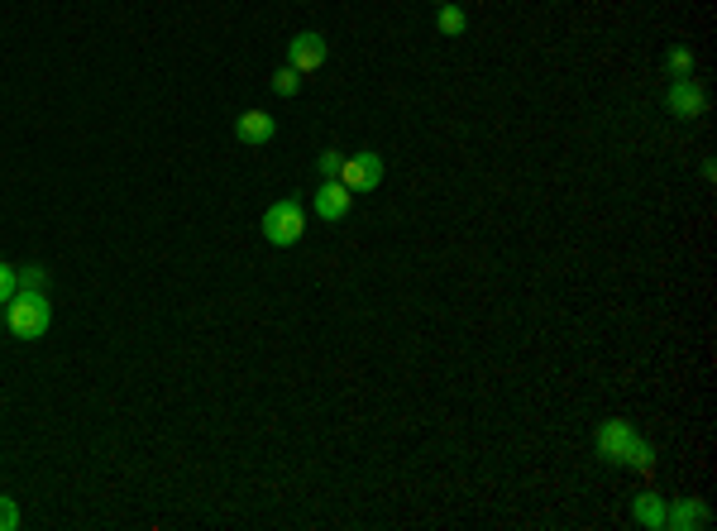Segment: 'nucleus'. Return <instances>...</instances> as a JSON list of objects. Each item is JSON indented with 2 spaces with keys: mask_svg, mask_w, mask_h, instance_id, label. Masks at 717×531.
Listing matches in <instances>:
<instances>
[{
  "mask_svg": "<svg viewBox=\"0 0 717 531\" xmlns=\"http://www.w3.org/2000/svg\"><path fill=\"white\" fill-rule=\"evenodd\" d=\"M708 522H713V512H708L703 498H679L674 508H665V527L670 531H703Z\"/></svg>",
  "mask_w": 717,
  "mask_h": 531,
  "instance_id": "8",
  "label": "nucleus"
},
{
  "mask_svg": "<svg viewBox=\"0 0 717 531\" xmlns=\"http://www.w3.org/2000/svg\"><path fill=\"white\" fill-rule=\"evenodd\" d=\"M665 72H670L674 82H679V77H694V48L674 44L670 53H665Z\"/></svg>",
  "mask_w": 717,
  "mask_h": 531,
  "instance_id": "11",
  "label": "nucleus"
},
{
  "mask_svg": "<svg viewBox=\"0 0 717 531\" xmlns=\"http://www.w3.org/2000/svg\"><path fill=\"white\" fill-rule=\"evenodd\" d=\"M622 465L636 469V474H655V450H651L646 441H636V445H631V455L622 460Z\"/></svg>",
  "mask_w": 717,
  "mask_h": 531,
  "instance_id": "13",
  "label": "nucleus"
},
{
  "mask_svg": "<svg viewBox=\"0 0 717 531\" xmlns=\"http://www.w3.org/2000/svg\"><path fill=\"white\" fill-rule=\"evenodd\" d=\"M326 53H330L326 34H316V29H306V34H297V39L287 44V67H297L302 77H311L316 67L326 63Z\"/></svg>",
  "mask_w": 717,
  "mask_h": 531,
  "instance_id": "6",
  "label": "nucleus"
},
{
  "mask_svg": "<svg viewBox=\"0 0 717 531\" xmlns=\"http://www.w3.org/2000/svg\"><path fill=\"white\" fill-rule=\"evenodd\" d=\"M306 235V211L297 197H283L273 201L268 211H263V240L278 244V249H287V244H297Z\"/></svg>",
  "mask_w": 717,
  "mask_h": 531,
  "instance_id": "2",
  "label": "nucleus"
},
{
  "mask_svg": "<svg viewBox=\"0 0 717 531\" xmlns=\"http://www.w3.org/2000/svg\"><path fill=\"white\" fill-rule=\"evenodd\" d=\"M20 292V278H15V268L10 264H0V311H5V302Z\"/></svg>",
  "mask_w": 717,
  "mask_h": 531,
  "instance_id": "16",
  "label": "nucleus"
},
{
  "mask_svg": "<svg viewBox=\"0 0 717 531\" xmlns=\"http://www.w3.org/2000/svg\"><path fill=\"white\" fill-rule=\"evenodd\" d=\"M440 5H450V0H440Z\"/></svg>",
  "mask_w": 717,
  "mask_h": 531,
  "instance_id": "19",
  "label": "nucleus"
},
{
  "mask_svg": "<svg viewBox=\"0 0 717 531\" xmlns=\"http://www.w3.org/2000/svg\"><path fill=\"white\" fill-rule=\"evenodd\" d=\"M665 106H670L674 120H698V115L708 111V91L698 87V77H679L665 91Z\"/></svg>",
  "mask_w": 717,
  "mask_h": 531,
  "instance_id": "5",
  "label": "nucleus"
},
{
  "mask_svg": "<svg viewBox=\"0 0 717 531\" xmlns=\"http://www.w3.org/2000/svg\"><path fill=\"white\" fill-rule=\"evenodd\" d=\"M273 134H278V120H273L268 111H244V115L235 120V139H239V144H249V149L268 144Z\"/></svg>",
  "mask_w": 717,
  "mask_h": 531,
  "instance_id": "9",
  "label": "nucleus"
},
{
  "mask_svg": "<svg viewBox=\"0 0 717 531\" xmlns=\"http://www.w3.org/2000/svg\"><path fill=\"white\" fill-rule=\"evenodd\" d=\"M636 441H641V436H636V426H631V421H622V417L603 421V426H598V436H593V445H598V460H608V465H622Z\"/></svg>",
  "mask_w": 717,
  "mask_h": 531,
  "instance_id": "3",
  "label": "nucleus"
},
{
  "mask_svg": "<svg viewBox=\"0 0 717 531\" xmlns=\"http://www.w3.org/2000/svg\"><path fill=\"white\" fill-rule=\"evenodd\" d=\"M340 163H345V154H340V149H326V154L316 158V168H321V177H340Z\"/></svg>",
  "mask_w": 717,
  "mask_h": 531,
  "instance_id": "17",
  "label": "nucleus"
},
{
  "mask_svg": "<svg viewBox=\"0 0 717 531\" xmlns=\"http://www.w3.org/2000/svg\"><path fill=\"white\" fill-rule=\"evenodd\" d=\"M435 29H440L445 39H455V34H464V29H469V20H464V10H459V5H440V20H435Z\"/></svg>",
  "mask_w": 717,
  "mask_h": 531,
  "instance_id": "12",
  "label": "nucleus"
},
{
  "mask_svg": "<svg viewBox=\"0 0 717 531\" xmlns=\"http://www.w3.org/2000/svg\"><path fill=\"white\" fill-rule=\"evenodd\" d=\"M349 206H354V192H349L340 177H326V182L316 187V216H321V221H345Z\"/></svg>",
  "mask_w": 717,
  "mask_h": 531,
  "instance_id": "7",
  "label": "nucleus"
},
{
  "mask_svg": "<svg viewBox=\"0 0 717 531\" xmlns=\"http://www.w3.org/2000/svg\"><path fill=\"white\" fill-rule=\"evenodd\" d=\"M340 182H345L349 192H373V187H383V158L378 154H349L340 163Z\"/></svg>",
  "mask_w": 717,
  "mask_h": 531,
  "instance_id": "4",
  "label": "nucleus"
},
{
  "mask_svg": "<svg viewBox=\"0 0 717 531\" xmlns=\"http://www.w3.org/2000/svg\"><path fill=\"white\" fill-rule=\"evenodd\" d=\"M0 316H5V331L15 335V340H39L53 326V307H48V297L39 288H20L5 302Z\"/></svg>",
  "mask_w": 717,
  "mask_h": 531,
  "instance_id": "1",
  "label": "nucleus"
},
{
  "mask_svg": "<svg viewBox=\"0 0 717 531\" xmlns=\"http://www.w3.org/2000/svg\"><path fill=\"white\" fill-rule=\"evenodd\" d=\"M273 91L292 101V96L302 91V72H297V67H278V72H273Z\"/></svg>",
  "mask_w": 717,
  "mask_h": 531,
  "instance_id": "14",
  "label": "nucleus"
},
{
  "mask_svg": "<svg viewBox=\"0 0 717 531\" xmlns=\"http://www.w3.org/2000/svg\"><path fill=\"white\" fill-rule=\"evenodd\" d=\"M631 517H636V527H651V531H660L665 527V498H660V493H641V498H636V508H631Z\"/></svg>",
  "mask_w": 717,
  "mask_h": 531,
  "instance_id": "10",
  "label": "nucleus"
},
{
  "mask_svg": "<svg viewBox=\"0 0 717 531\" xmlns=\"http://www.w3.org/2000/svg\"><path fill=\"white\" fill-rule=\"evenodd\" d=\"M15 278H20V288H48V268L44 264H29V268H15Z\"/></svg>",
  "mask_w": 717,
  "mask_h": 531,
  "instance_id": "15",
  "label": "nucleus"
},
{
  "mask_svg": "<svg viewBox=\"0 0 717 531\" xmlns=\"http://www.w3.org/2000/svg\"><path fill=\"white\" fill-rule=\"evenodd\" d=\"M20 527V508H15V498H0V531H15Z\"/></svg>",
  "mask_w": 717,
  "mask_h": 531,
  "instance_id": "18",
  "label": "nucleus"
}]
</instances>
